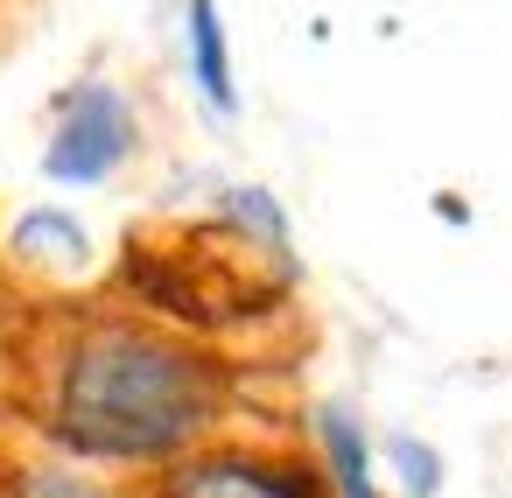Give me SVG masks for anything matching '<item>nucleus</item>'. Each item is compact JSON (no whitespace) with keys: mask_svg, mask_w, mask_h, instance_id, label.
Masks as SVG:
<instances>
[{"mask_svg":"<svg viewBox=\"0 0 512 498\" xmlns=\"http://www.w3.org/2000/svg\"><path fill=\"white\" fill-rule=\"evenodd\" d=\"M218 393H225L218 365L197 358L190 344H169V337L134 330V323H106V330L71 344L50 428L78 456L155 463L211 428Z\"/></svg>","mask_w":512,"mask_h":498,"instance_id":"obj_1","label":"nucleus"},{"mask_svg":"<svg viewBox=\"0 0 512 498\" xmlns=\"http://www.w3.org/2000/svg\"><path fill=\"white\" fill-rule=\"evenodd\" d=\"M127 155H134V106L106 78H78L71 92H57V127L43 148L50 183H106Z\"/></svg>","mask_w":512,"mask_h":498,"instance_id":"obj_2","label":"nucleus"},{"mask_svg":"<svg viewBox=\"0 0 512 498\" xmlns=\"http://www.w3.org/2000/svg\"><path fill=\"white\" fill-rule=\"evenodd\" d=\"M162 498H316L302 470H281V463H260V456H204V463H183Z\"/></svg>","mask_w":512,"mask_h":498,"instance_id":"obj_3","label":"nucleus"},{"mask_svg":"<svg viewBox=\"0 0 512 498\" xmlns=\"http://www.w3.org/2000/svg\"><path fill=\"white\" fill-rule=\"evenodd\" d=\"M316 435H323V463H330V484H337V498H386V491H379V477H372L365 428H358L344 407H323Z\"/></svg>","mask_w":512,"mask_h":498,"instance_id":"obj_4","label":"nucleus"},{"mask_svg":"<svg viewBox=\"0 0 512 498\" xmlns=\"http://www.w3.org/2000/svg\"><path fill=\"white\" fill-rule=\"evenodd\" d=\"M190 71H197V92L232 113L239 106V85H232V50H225V22H218V0H190Z\"/></svg>","mask_w":512,"mask_h":498,"instance_id":"obj_5","label":"nucleus"},{"mask_svg":"<svg viewBox=\"0 0 512 498\" xmlns=\"http://www.w3.org/2000/svg\"><path fill=\"white\" fill-rule=\"evenodd\" d=\"M15 246L29 260H64V267H85V225L64 218V211H29L15 225Z\"/></svg>","mask_w":512,"mask_h":498,"instance_id":"obj_6","label":"nucleus"},{"mask_svg":"<svg viewBox=\"0 0 512 498\" xmlns=\"http://www.w3.org/2000/svg\"><path fill=\"white\" fill-rule=\"evenodd\" d=\"M386 456L400 463V484H407V498H428V491H435V449H428V442H414V435H393V442H386Z\"/></svg>","mask_w":512,"mask_h":498,"instance_id":"obj_7","label":"nucleus"},{"mask_svg":"<svg viewBox=\"0 0 512 498\" xmlns=\"http://www.w3.org/2000/svg\"><path fill=\"white\" fill-rule=\"evenodd\" d=\"M0 498H106V491L85 484V477H64V470H29V477H15Z\"/></svg>","mask_w":512,"mask_h":498,"instance_id":"obj_8","label":"nucleus"}]
</instances>
